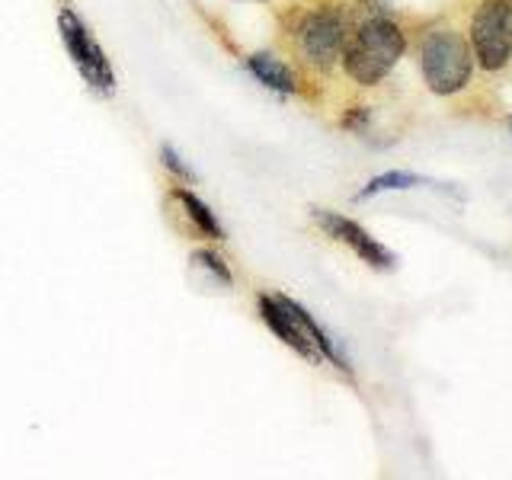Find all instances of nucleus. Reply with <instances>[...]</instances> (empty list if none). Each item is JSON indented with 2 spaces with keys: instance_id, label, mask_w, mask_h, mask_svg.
I'll list each match as a JSON object with an SVG mask.
<instances>
[{
  "instance_id": "f257e3e1",
  "label": "nucleus",
  "mask_w": 512,
  "mask_h": 480,
  "mask_svg": "<svg viewBox=\"0 0 512 480\" xmlns=\"http://www.w3.org/2000/svg\"><path fill=\"white\" fill-rule=\"evenodd\" d=\"M404 45V32L397 29V23L384 20V16L368 20L356 29V36L343 52L346 74L362 87H375L378 80L391 74L397 58L404 55Z\"/></svg>"
},
{
  "instance_id": "f03ea898",
  "label": "nucleus",
  "mask_w": 512,
  "mask_h": 480,
  "mask_svg": "<svg viewBox=\"0 0 512 480\" xmlns=\"http://www.w3.org/2000/svg\"><path fill=\"white\" fill-rule=\"evenodd\" d=\"M260 314H263V320H266V327H269L272 333H276L288 349H295L298 356L311 359V362H317V359H330L336 368H343V372H349V365H346V359L340 356V349H336V346L327 340V333L314 324V317H311L308 311H304L301 304H295L292 298H282V295L269 298V295H263V298H260Z\"/></svg>"
},
{
  "instance_id": "7ed1b4c3",
  "label": "nucleus",
  "mask_w": 512,
  "mask_h": 480,
  "mask_svg": "<svg viewBox=\"0 0 512 480\" xmlns=\"http://www.w3.org/2000/svg\"><path fill=\"white\" fill-rule=\"evenodd\" d=\"M420 64L429 90L439 96H452L471 80V48L455 29L429 32L420 48Z\"/></svg>"
},
{
  "instance_id": "20e7f679",
  "label": "nucleus",
  "mask_w": 512,
  "mask_h": 480,
  "mask_svg": "<svg viewBox=\"0 0 512 480\" xmlns=\"http://www.w3.org/2000/svg\"><path fill=\"white\" fill-rule=\"evenodd\" d=\"M471 42L487 71H500L512 52V7L506 0H484L471 20Z\"/></svg>"
},
{
  "instance_id": "39448f33",
  "label": "nucleus",
  "mask_w": 512,
  "mask_h": 480,
  "mask_svg": "<svg viewBox=\"0 0 512 480\" xmlns=\"http://www.w3.org/2000/svg\"><path fill=\"white\" fill-rule=\"evenodd\" d=\"M58 29H61V42L68 48L71 61L77 64V71L84 74V80L93 87V90H103V93H112L116 87V74H112V64L109 58L103 55L100 42L90 36V29L80 23V16L71 13V10H61L58 16Z\"/></svg>"
},
{
  "instance_id": "423d86ee",
  "label": "nucleus",
  "mask_w": 512,
  "mask_h": 480,
  "mask_svg": "<svg viewBox=\"0 0 512 480\" xmlns=\"http://www.w3.org/2000/svg\"><path fill=\"white\" fill-rule=\"evenodd\" d=\"M343 42H346V29L343 20L333 13H311L308 20L301 23L298 32V45L304 58H308L314 68L330 71L333 61L343 55Z\"/></svg>"
},
{
  "instance_id": "0eeeda50",
  "label": "nucleus",
  "mask_w": 512,
  "mask_h": 480,
  "mask_svg": "<svg viewBox=\"0 0 512 480\" xmlns=\"http://www.w3.org/2000/svg\"><path fill=\"white\" fill-rule=\"evenodd\" d=\"M314 221L333 240H340V244L356 250L368 266H375V269H391L394 266V253L384 250L372 234H368L365 228H359L356 221H349L343 215H333V212H324V208H314Z\"/></svg>"
},
{
  "instance_id": "6e6552de",
  "label": "nucleus",
  "mask_w": 512,
  "mask_h": 480,
  "mask_svg": "<svg viewBox=\"0 0 512 480\" xmlns=\"http://www.w3.org/2000/svg\"><path fill=\"white\" fill-rule=\"evenodd\" d=\"M247 68L256 77H260V84H266L269 90H276V93H295V77H292V71H288L279 58H272V55H250L247 58Z\"/></svg>"
},
{
  "instance_id": "1a4fd4ad",
  "label": "nucleus",
  "mask_w": 512,
  "mask_h": 480,
  "mask_svg": "<svg viewBox=\"0 0 512 480\" xmlns=\"http://www.w3.org/2000/svg\"><path fill=\"white\" fill-rule=\"evenodd\" d=\"M176 199H180V205L186 208V215H189V221L196 224V228L205 234V237H212V240H218L221 237V228H218V221H215V215L208 212V205L196 196V192H189V189H176L173 192Z\"/></svg>"
},
{
  "instance_id": "9d476101",
  "label": "nucleus",
  "mask_w": 512,
  "mask_h": 480,
  "mask_svg": "<svg viewBox=\"0 0 512 480\" xmlns=\"http://www.w3.org/2000/svg\"><path fill=\"white\" fill-rule=\"evenodd\" d=\"M416 183H423V176L404 173V170H394V173L375 176V180L359 192V199H368V196H375V192H384V189H410V186H416Z\"/></svg>"
},
{
  "instance_id": "9b49d317",
  "label": "nucleus",
  "mask_w": 512,
  "mask_h": 480,
  "mask_svg": "<svg viewBox=\"0 0 512 480\" xmlns=\"http://www.w3.org/2000/svg\"><path fill=\"white\" fill-rule=\"evenodd\" d=\"M192 260H196V263H202L205 269H212V272H215V276H218V279H221L224 285H231V269L224 266V260H221L218 253H212V250H199L196 256H192Z\"/></svg>"
},
{
  "instance_id": "f8f14e48",
  "label": "nucleus",
  "mask_w": 512,
  "mask_h": 480,
  "mask_svg": "<svg viewBox=\"0 0 512 480\" xmlns=\"http://www.w3.org/2000/svg\"><path fill=\"white\" fill-rule=\"evenodd\" d=\"M160 157H164V167L167 170H173L176 176H183V180H189V167H183V160L180 157H176V151L173 148H164V151H160Z\"/></svg>"
}]
</instances>
